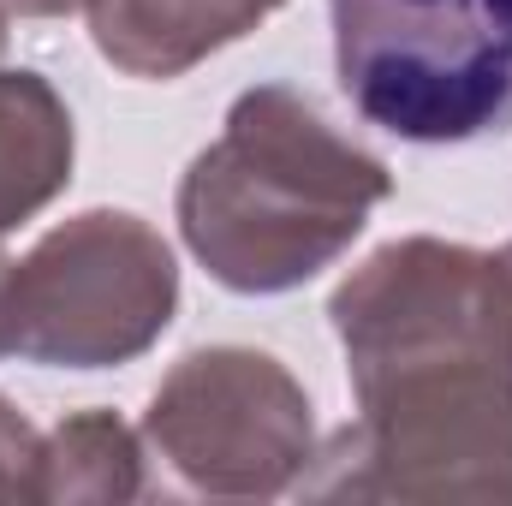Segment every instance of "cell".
Returning a JSON list of instances; mask_svg holds the SVG:
<instances>
[{"label": "cell", "instance_id": "12", "mask_svg": "<svg viewBox=\"0 0 512 506\" xmlns=\"http://www.w3.org/2000/svg\"><path fill=\"white\" fill-rule=\"evenodd\" d=\"M0 54H6V6H0Z\"/></svg>", "mask_w": 512, "mask_h": 506}, {"label": "cell", "instance_id": "6", "mask_svg": "<svg viewBox=\"0 0 512 506\" xmlns=\"http://www.w3.org/2000/svg\"><path fill=\"white\" fill-rule=\"evenodd\" d=\"M286 0H78L90 42L126 78H185L209 54L233 48Z\"/></svg>", "mask_w": 512, "mask_h": 506}, {"label": "cell", "instance_id": "4", "mask_svg": "<svg viewBox=\"0 0 512 506\" xmlns=\"http://www.w3.org/2000/svg\"><path fill=\"white\" fill-rule=\"evenodd\" d=\"M179 316L173 245L131 209H84L48 227L6 280V340L48 370H114Z\"/></svg>", "mask_w": 512, "mask_h": 506}, {"label": "cell", "instance_id": "9", "mask_svg": "<svg viewBox=\"0 0 512 506\" xmlns=\"http://www.w3.org/2000/svg\"><path fill=\"white\" fill-rule=\"evenodd\" d=\"M36 447L42 435L30 429V417L0 393V501H30L36 483Z\"/></svg>", "mask_w": 512, "mask_h": 506}, {"label": "cell", "instance_id": "10", "mask_svg": "<svg viewBox=\"0 0 512 506\" xmlns=\"http://www.w3.org/2000/svg\"><path fill=\"white\" fill-rule=\"evenodd\" d=\"M6 12H24V18H60V12H72L78 0H0Z\"/></svg>", "mask_w": 512, "mask_h": 506}, {"label": "cell", "instance_id": "3", "mask_svg": "<svg viewBox=\"0 0 512 506\" xmlns=\"http://www.w3.org/2000/svg\"><path fill=\"white\" fill-rule=\"evenodd\" d=\"M334 72L405 143L512 131V0H334Z\"/></svg>", "mask_w": 512, "mask_h": 506}, {"label": "cell", "instance_id": "7", "mask_svg": "<svg viewBox=\"0 0 512 506\" xmlns=\"http://www.w3.org/2000/svg\"><path fill=\"white\" fill-rule=\"evenodd\" d=\"M72 161L78 131L60 90L24 66H0V239L72 185Z\"/></svg>", "mask_w": 512, "mask_h": 506}, {"label": "cell", "instance_id": "8", "mask_svg": "<svg viewBox=\"0 0 512 506\" xmlns=\"http://www.w3.org/2000/svg\"><path fill=\"white\" fill-rule=\"evenodd\" d=\"M143 441L114 411H72L60 417L42 447H36V483L30 501H143L149 471H143Z\"/></svg>", "mask_w": 512, "mask_h": 506}, {"label": "cell", "instance_id": "1", "mask_svg": "<svg viewBox=\"0 0 512 506\" xmlns=\"http://www.w3.org/2000/svg\"><path fill=\"white\" fill-rule=\"evenodd\" d=\"M358 417L316 453V501L512 506V245L393 239L328 298Z\"/></svg>", "mask_w": 512, "mask_h": 506}, {"label": "cell", "instance_id": "5", "mask_svg": "<svg viewBox=\"0 0 512 506\" xmlns=\"http://www.w3.org/2000/svg\"><path fill=\"white\" fill-rule=\"evenodd\" d=\"M143 441L197 495L274 501L316 465V411L280 358L256 346H197L149 393Z\"/></svg>", "mask_w": 512, "mask_h": 506}, {"label": "cell", "instance_id": "11", "mask_svg": "<svg viewBox=\"0 0 512 506\" xmlns=\"http://www.w3.org/2000/svg\"><path fill=\"white\" fill-rule=\"evenodd\" d=\"M6 280H12V256L0 251V358H12V340H6Z\"/></svg>", "mask_w": 512, "mask_h": 506}, {"label": "cell", "instance_id": "2", "mask_svg": "<svg viewBox=\"0 0 512 506\" xmlns=\"http://www.w3.org/2000/svg\"><path fill=\"white\" fill-rule=\"evenodd\" d=\"M393 197L382 155L352 143L304 90L256 84L185 167L173 215L185 251L227 292L274 298L334 268Z\"/></svg>", "mask_w": 512, "mask_h": 506}]
</instances>
